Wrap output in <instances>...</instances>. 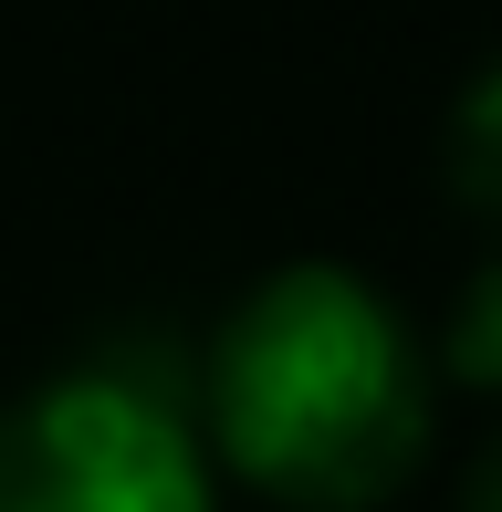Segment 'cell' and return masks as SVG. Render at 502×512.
Here are the masks:
<instances>
[{
    "mask_svg": "<svg viewBox=\"0 0 502 512\" xmlns=\"http://www.w3.org/2000/svg\"><path fill=\"white\" fill-rule=\"evenodd\" d=\"M199 418L251 492L293 512H377L429 450V366L356 272L293 262L220 324Z\"/></svg>",
    "mask_w": 502,
    "mask_h": 512,
    "instance_id": "1",
    "label": "cell"
},
{
    "mask_svg": "<svg viewBox=\"0 0 502 512\" xmlns=\"http://www.w3.org/2000/svg\"><path fill=\"white\" fill-rule=\"evenodd\" d=\"M0 512H210V460L168 377L74 366L0 408Z\"/></svg>",
    "mask_w": 502,
    "mask_h": 512,
    "instance_id": "2",
    "label": "cell"
},
{
    "mask_svg": "<svg viewBox=\"0 0 502 512\" xmlns=\"http://www.w3.org/2000/svg\"><path fill=\"white\" fill-rule=\"evenodd\" d=\"M450 189L482 209V220H502V63L461 95V115H450Z\"/></svg>",
    "mask_w": 502,
    "mask_h": 512,
    "instance_id": "3",
    "label": "cell"
},
{
    "mask_svg": "<svg viewBox=\"0 0 502 512\" xmlns=\"http://www.w3.org/2000/svg\"><path fill=\"white\" fill-rule=\"evenodd\" d=\"M450 377L461 387H502V262L471 272L450 304Z\"/></svg>",
    "mask_w": 502,
    "mask_h": 512,
    "instance_id": "4",
    "label": "cell"
},
{
    "mask_svg": "<svg viewBox=\"0 0 502 512\" xmlns=\"http://www.w3.org/2000/svg\"><path fill=\"white\" fill-rule=\"evenodd\" d=\"M461 512H502V439L482 450V471H471V492H461Z\"/></svg>",
    "mask_w": 502,
    "mask_h": 512,
    "instance_id": "5",
    "label": "cell"
}]
</instances>
